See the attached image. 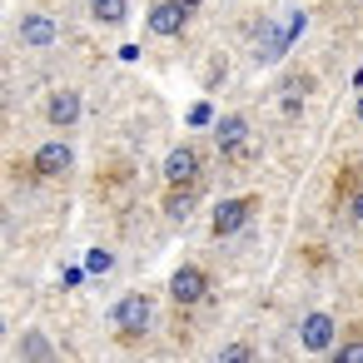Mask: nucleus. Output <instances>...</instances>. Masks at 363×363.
I'll return each mask as SVG.
<instances>
[{
  "instance_id": "nucleus-21",
  "label": "nucleus",
  "mask_w": 363,
  "mask_h": 363,
  "mask_svg": "<svg viewBox=\"0 0 363 363\" xmlns=\"http://www.w3.org/2000/svg\"><path fill=\"white\" fill-rule=\"evenodd\" d=\"M184 6H189V11H194V6H204V0H184Z\"/></svg>"
},
{
  "instance_id": "nucleus-8",
  "label": "nucleus",
  "mask_w": 363,
  "mask_h": 363,
  "mask_svg": "<svg viewBox=\"0 0 363 363\" xmlns=\"http://www.w3.org/2000/svg\"><path fill=\"white\" fill-rule=\"evenodd\" d=\"M80 110H85L80 90H55V95H50V105H45V120H50L55 130H70V125L80 120Z\"/></svg>"
},
{
  "instance_id": "nucleus-1",
  "label": "nucleus",
  "mask_w": 363,
  "mask_h": 363,
  "mask_svg": "<svg viewBox=\"0 0 363 363\" xmlns=\"http://www.w3.org/2000/svg\"><path fill=\"white\" fill-rule=\"evenodd\" d=\"M110 323H115L125 338H140V333H150V323H155V303H150L145 294H125V298L110 308Z\"/></svg>"
},
{
  "instance_id": "nucleus-18",
  "label": "nucleus",
  "mask_w": 363,
  "mask_h": 363,
  "mask_svg": "<svg viewBox=\"0 0 363 363\" xmlns=\"http://www.w3.org/2000/svg\"><path fill=\"white\" fill-rule=\"evenodd\" d=\"M209 120H214L209 105H194V110H189V125H209Z\"/></svg>"
},
{
  "instance_id": "nucleus-3",
  "label": "nucleus",
  "mask_w": 363,
  "mask_h": 363,
  "mask_svg": "<svg viewBox=\"0 0 363 363\" xmlns=\"http://www.w3.org/2000/svg\"><path fill=\"white\" fill-rule=\"evenodd\" d=\"M333 318L318 308V313H303V323H298V343L308 348V353H333Z\"/></svg>"
},
{
  "instance_id": "nucleus-15",
  "label": "nucleus",
  "mask_w": 363,
  "mask_h": 363,
  "mask_svg": "<svg viewBox=\"0 0 363 363\" xmlns=\"http://www.w3.org/2000/svg\"><path fill=\"white\" fill-rule=\"evenodd\" d=\"M333 358L338 363H363V338H348L343 348H333Z\"/></svg>"
},
{
  "instance_id": "nucleus-16",
  "label": "nucleus",
  "mask_w": 363,
  "mask_h": 363,
  "mask_svg": "<svg viewBox=\"0 0 363 363\" xmlns=\"http://www.w3.org/2000/svg\"><path fill=\"white\" fill-rule=\"evenodd\" d=\"M85 264H90V274H110L115 254H110V249H90V259H85Z\"/></svg>"
},
{
  "instance_id": "nucleus-6",
  "label": "nucleus",
  "mask_w": 363,
  "mask_h": 363,
  "mask_svg": "<svg viewBox=\"0 0 363 363\" xmlns=\"http://www.w3.org/2000/svg\"><path fill=\"white\" fill-rule=\"evenodd\" d=\"M184 21H189L184 0H155V6H150V35H179Z\"/></svg>"
},
{
  "instance_id": "nucleus-20",
  "label": "nucleus",
  "mask_w": 363,
  "mask_h": 363,
  "mask_svg": "<svg viewBox=\"0 0 363 363\" xmlns=\"http://www.w3.org/2000/svg\"><path fill=\"white\" fill-rule=\"evenodd\" d=\"M358 125H363V95H358Z\"/></svg>"
},
{
  "instance_id": "nucleus-5",
  "label": "nucleus",
  "mask_w": 363,
  "mask_h": 363,
  "mask_svg": "<svg viewBox=\"0 0 363 363\" xmlns=\"http://www.w3.org/2000/svg\"><path fill=\"white\" fill-rule=\"evenodd\" d=\"M204 294H209V274L204 269H194V264L174 269V279H169V298L174 303H199Z\"/></svg>"
},
{
  "instance_id": "nucleus-17",
  "label": "nucleus",
  "mask_w": 363,
  "mask_h": 363,
  "mask_svg": "<svg viewBox=\"0 0 363 363\" xmlns=\"http://www.w3.org/2000/svg\"><path fill=\"white\" fill-rule=\"evenodd\" d=\"M219 358H224V363H234V358L244 363V358H254V348H249V343H224V348H219Z\"/></svg>"
},
{
  "instance_id": "nucleus-11",
  "label": "nucleus",
  "mask_w": 363,
  "mask_h": 363,
  "mask_svg": "<svg viewBox=\"0 0 363 363\" xmlns=\"http://www.w3.org/2000/svg\"><path fill=\"white\" fill-rule=\"evenodd\" d=\"M289 40H294L289 30H274V26H269V30L259 35V60H264V65H269V60H279V55L289 50Z\"/></svg>"
},
{
  "instance_id": "nucleus-13",
  "label": "nucleus",
  "mask_w": 363,
  "mask_h": 363,
  "mask_svg": "<svg viewBox=\"0 0 363 363\" xmlns=\"http://www.w3.org/2000/svg\"><path fill=\"white\" fill-rule=\"evenodd\" d=\"M16 353H21V358H55V343H50L40 328H26V338H21Z\"/></svg>"
},
{
  "instance_id": "nucleus-4",
  "label": "nucleus",
  "mask_w": 363,
  "mask_h": 363,
  "mask_svg": "<svg viewBox=\"0 0 363 363\" xmlns=\"http://www.w3.org/2000/svg\"><path fill=\"white\" fill-rule=\"evenodd\" d=\"M164 179L169 184H199V150L194 145H174L164 155Z\"/></svg>"
},
{
  "instance_id": "nucleus-14",
  "label": "nucleus",
  "mask_w": 363,
  "mask_h": 363,
  "mask_svg": "<svg viewBox=\"0 0 363 363\" xmlns=\"http://www.w3.org/2000/svg\"><path fill=\"white\" fill-rule=\"evenodd\" d=\"M90 16L100 26H120L125 21V0H90Z\"/></svg>"
},
{
  "instance_id": "nucleus-9",
  "label": "nucleus",
  "mask_w": 363,
  "mask_h": 363,
  "mask_svg": "<svg viewBox=\"0 0 363 363\" xmlns=\"http://www.w3.org/2000/svg\"><path fill=\"white\" fill-rule=\"evenodd\" d=\"M214 140H219L224 155H234V150L249 140V120H244V115H224V120H214Z\"/></svg>"
},
{
  "instance_id": "nucleus-2",
  "label": "nucleus",
  "mask_w": 363,
  "mask_h": 363,
  "mask_svg": "<svg viewBox=\"0 0 363 363\" xmlns=\"http://www.w3.org/2000/svg\"><path fill=\"white\" fill-rule=\"evenodd\" d=\"M254 194H239V199H219L214 204V219H209V229H214V239H229V234H239L244 224H249V214H254Z\"/></svg>"
},
{
  "instance_id": "nucleus-7",
  "label": "nucleus",
  "mask_w": 363,
  "mask_h": 363,
  "mask_svg": "<svg viewBox=\"0 0 363 363\" xmlns=\"http://www.w3.org/2000/svg\"><path fill=\"white\" fill-rule=\"evenodd\" d=\"M70 164H75V150H70L65 140H50V145L35 150V174H40V179H60Z\"/></svg>"
},
{
  "instance_id": "nucleus-19",
  "label": "nucleus",
  "mask_w": 363,
  "mask_h": 363,
  "mask_svg": "<svg viewBox=\"0 0 363 363\" xmlns=\"http://www.w3.org/2000/svg\"><path fill=\"white\" fill-rule=\"evenodd\" d=\"M348 214H353V219H358V224H363V189H358V194H353V199H348Z\"/></svg>"
},
{
  "instance_id": "nucleus-10",
  "label": "nucleus",
  "mask_w": 363,
  "mask_h": 363,
  "mask_svg": "<svg viewBox=\"0 0 363 363\" xmlns=\"http://www.w3.org/2000/svg\"><path fill=\"white\" fill-rule=\"evenodd\" d=\"M21 40H26L30 50L55 45V21H50V16H26V21H21Z\"/></svg>"
},
{
  "instance_id": "nucleus-12",
  "label": "nucleus",
  "mask_w": 363,
  "mask_h": 363,
  "mask_svg": "<svg viewBox=\"0 0 363 363\" xmlns=\"http://www.w3.org/2000/svg\"><path fill=\"white\" fill-rule=\"evenodd\" d=\"M164 209H169V219H189V209H194V184H169Z\"/></svg>"
}]
</instances>
